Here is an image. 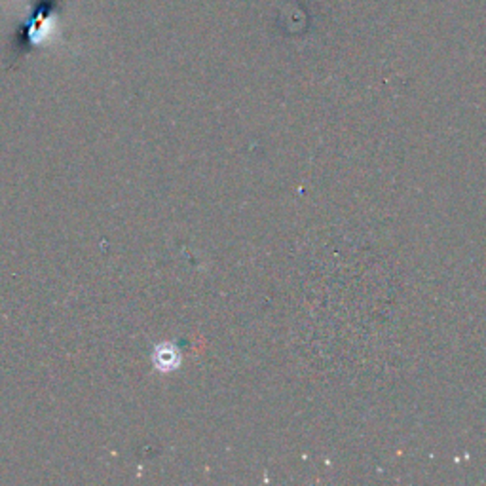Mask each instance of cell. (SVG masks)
Returning <instances> with one entry per match:
<instances>
[{
    "mask_svg": "<svg viewBox=\"0 0 486 486\" xmlns=\"http://www.w3.org/2000/svg\"><path fill=\"white\" fill-rule=\"evenodd\" d=\"M57 6H59L57 0H40L35 6V13L27 19V23H23L21 30H19L18 46H13V61L42 44L44 37L49 35V23H46L49 19V12Z\"/></svg>",
    "mask_w": 486,
    "mask_h": 486,
    "instance_id": "obj_1",
    "label": "cell"
}]
</instances>
